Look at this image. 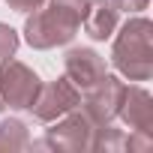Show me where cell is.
<instances>
[{
  "mask_svg": "<svg viewBox=\"0 0 153 153\" xmlns=\"http://www.w3.org/2000/svg\"><path fill=\"white\" fill-rule=\"evenodd\" d=\"M12 48H15V36H12V30H9V27H0V57L9 54Z\"/></svg>",
  "mask_w": 153,
  "mask_h": 153,
  "instance_id": "cell-1",
  "label": "cell"
}]
</instances>
